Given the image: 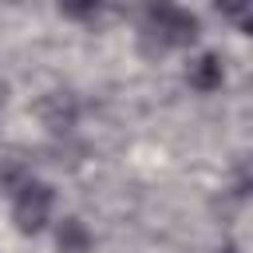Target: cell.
<instances>
[{"label": "cell", "mask_w": 253, "mask_h": 253, "mask_svg": "<svg viewBox=\"0 0 253 253\" xmlns=\"http://www.w3.org/2000/svg\"><path fill=\"white\" fill-rule=\"evenodd\" d=\"M8 103H12V83H8V79H0V111H4Z\"/></svg>", "instance_id": "cell-7"}, {"label": "cell", "mask_w": 253, "mask_h": 253, "mask_svg": "<svg viewBox=\"0 0 253 253\" xmlns=\"http://www.w3.org/2000/svg\"><path fill=\"white\" fill-rule=\"evenodd\" d=\"M146 24H154L166 36L170 51H186V47L198 43V16L186 12V8H150L146 12Z\"/></svg>", "instance_id": "cell-3"}, {"label": "cell", "mask_w": 253, "mask_h": 253, "mask_svg": "<svg viewBox=\"0 0 253 253\" xmlns=\"http://www.w3.org/2000/svg\"><path fill=\"white\" fill-rule=\"evenodd\" d=\"M8 217L20 237H40L55 221V186L43 178H28L16 194H8Z\"/></svg>", "instance_id": "cell-1"}, {"label": "cell", "mask_w": 253, "mask_h": 253, "mask_svg": "<svg viewBox=\"0 0 253 253\" xmlns=\"http://www.w3.org/2000/svg\"><path fill=\"white\" fill-rule=\"evenodd\" d=\"M55 253H91L95 249V229L79 217V213H55V221L47 225Z\"/></svg>", "instance_id": "cell-4"}, {"label": "cell", "mask_w": 253, "mask_h": 253, "mask_svg": "<svg viewBox=\"0 0 253 253\" xmlns=\"http://www.w3.org/2000/svg\"><path fill=\"white\" fill-rule=\"evenodd\" d=\"M182 79H186L190 91H198V95H213V91H221V83H225V63H221L217 51H198V55L186 59Z\"/></svg>", "instance_id": "cell-5"}, {"label": "cell", "mask_w": 253, "mask_h": 253, "mask_svg": "<svg viewBox=\"0 0 253 253\" xmlns=\"http://www.w3.org/2000/svg\"><path fill=\"white\" fill-rule=\"evenodd\" d=\"M134 51H138V59L142 63H162V59H170L174 51H170V43H166V36L154 28V24H138V32H134Z\"/></svg>", "instance_id": "cell-6"}, {"label": "cell", "mask_w": 253, "mask_h": 253, "mask_svg": "<svg viewBox=\"0 0 253 253\" xmlns=\"http://www.w3.org/2000/svg\"><path fill=\"white\" fill-rule=\"evenodd\" d=\"M32 111H36L40 126L47 134H55V138H67L75 130V123H79V99L71 91H43Z\"/></svg>", "instance_id": "cell-2"}]
</instances>
